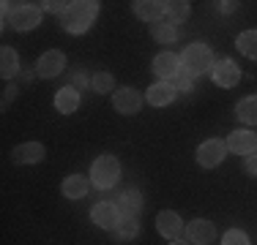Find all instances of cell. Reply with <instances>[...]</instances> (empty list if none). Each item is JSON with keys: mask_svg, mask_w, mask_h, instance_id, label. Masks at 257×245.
<instances>
[{"mask_svg": "<svg viewBox=\"0 0 257 245\" xmlns=\"http://www.w3.org/2000/svg\"><path fill=\"white\" fill-rule=\"evenodd\" d=\"M211 76H213V82H216L219 88H235V84L241 82V68H238L235 60L224 58V60H216V63H213Z\"/></svg>", "mask_w": 257, "mask_h": 245, "instance_id": "obj_7", "label": "cell"}, {"mask_svg": "<svg viewBox=\"0 0 257 245\" xmlns=\"http://www.w3.org/2000/svg\"><path fill=\"white\" fill-rule=\"evenodd\" d=\"M63 68H66V54L60 52V49H50V52H44L39 58V63H36V74L44 76V79L58 76Z\"/></svg>", "mask_w": 257, "mask_h": 245, "instance_id": "obj_8", "label": "cell"}, {"mask_svg": "<svg viewBox=\"0 0 257 245\" xmlns=\"http://www.w3.org/2000/svg\"><path fill=\"white\" fill-rule=\"evenodd\" d=\"M156 229H159V234L167 237V240H178L183 232H186V226H183V220H181L178 212L162 210V212L156 216Z\"/></svg>", "mask_w": 257, "mask_h": 245, "instance_id": "obj_10", "label": "cell"}, {"mask_svg": "<svg viewBox=\"0 0 257 245\" xmlns=\"http://www.w3.org/2000/svg\"><path fill=\"white\" fill-rule=\"evenodd\" d=\"M246 172H249V174H257V152L246 156Z\"/></svg>", "mask_w": 257, "mask_h": 245, "instance_id": "obj_31", "label": "cell"}, {"mask_svg": "<svg viewBox=\"0 0 257 245\" xmlns=\"http://www.w3.org/2000/svg\"><path fill=\"white\" fill-rule=\"evenodd\" d=\"M154 74L162 76V82H173L175 76L181 74V58L173 52H162L154 58Z\"/></svg>", "mask_w": 257, "mask_h": 245, "instance_id": "obj_11", "label": "cell"}, {"mask_svg": "<svg viewBox=\"0 0 257 245\" xmlns=\"http://www.w3.org/2000/svg\"><path fill=\"white\" fill-rule=\"evenodd\" d=\"M186 237H189L192 245H208V242H213V237H216V226H213L211 220H205V218H197V220H192V224L186 226Z\"/></svg>", "mask_w": 257, "mask_h": 245, "instance_id": "obj_12", "label": "cell"}, {"mask_svg": "<svg viewBox=\"0 0 257 245\" xmlns=\"http://www.w3.org/2000/svg\"><path fill=\"white\" fill-rule=\"evenodd\" d=\"M224 156H227V142H222V139H208L197 147V164L205 169L219 166L224 161Z\"/></svg>", "mask_w": 257, "mask_h": 245, "instance_id": "obj_6", "label": "cell"}, {"mask_svg": "<svg viewBox=\"0 0 257 245\" xmlns=\"http://www.w3.org/2000/svg\"><path fill=\"white\" fill-rule=\"evenodd\" d=\"M90 218H93L96 226L115 232V229H118V224L123 220V212H120V207L115 204V202H99V204L90 210Z\"/></svg>", "mask_w": 257, "mask_h": 245, "instance_id": "obj_5", "label": "cell"}, {"mask_svg": "<svg viewBox=\"0 0 257 245\" xmlns=\"http://www.w3.org/2000/svg\"><path fill=\"white\" fill-rule=\"evenodd\" d=\"M132 6H134V14L145 22H159L167 11V3H162V0H134Z\"/></svg>", "mask_w": 257, "mask_h": 245, "instance_id": "obj_14", "label": "cell"}, {"mask_svg": "<svg viewBox=\"0 0 257 245\" xmlns=\"http://www.w3.org/2000/svg\"><path fill=\"white\" fill-rule=\"evenodd\" d=\"M192 82H194V79L189 76V74H183V71L173 79V84H175V90H178V93H192Z\"/></svg>", "mask_w": 257, "mask_h": 245, "instance_id": "obj_28", "label": "cell"}, {"mask_svg": "<svg viewBox=\"0 0 257 245\" xmlns=\"http://www.w3.org/2000/svg\"><path fill=\"white\" fill-rule=\"evenodd\" d=\"M222 245H249V237L243 234L241 229H230L227 234H224V240H222Z\"/></svg>", "mask_w": 257, "mask_h": 245, "instance_id": "obj_27", "label": "cell"}, {"mask_svg": "<svg viewBox=\"0 0 257 245\" xmlns=\"http://www.w3.org/2000/svg\"><path fill=\"white\" fill-rule=\"evenodd\" d=\"M90 188V177L85 174H69L63 180V186H60V191H63L66 199H82L85 194H88Z\"/></svg>", "mask_w": 257, "mask_h": 245, "instance_id": "obj_19", "label": "cell"}, {"mask_svg": "<svg viewBox=\"0 0 257 245\" xmlns=\"http://www.w3.org/2000/svg\"><path fill=\"white\" fill-rule=\"evenodd\" d=\"M175 84L173 82H156L148 88V104L151 106H167V104L175 101Z\"/></svg>", "mask_w": 257, "mask_h": 245, "instance_id": "obj_16", "label": "cell"}, {"mask_svg": "<svg viewBox=\"0 0 257 245\" xmlns=\"http://www.w3.org/2000/svg\"><path fill=\"white\" fill-rule=\"evenodd\" d=\"M90 88H93L96 93H109V90L115 88V79H112V74H107V71L96 74V76L90 79Z\"/></svg>", "mask_w": 257, "mask_h": 245, "instance_id": "obj_26", "label": "cell"}, {"mask_svg": "<svg viewBox=\"0 0 257 245\" xmlns=\"http://www.w3.org/2000/svg\"><path fill=\"white\" fill-rule=\"evenodd\" d=\"M219 8H222V14H230V11L238 8V3H232V0H224V3H219Z\"/></svg>", "mask_w": 257, "mask_h": 245, "instance_id": "obj_33", "label": "cell"}, {"mask_svg": "<svg viewBox=\"0 0 257 245\" xmlns=\"http://www.w3.org/2000/svg\"><path fill=\"white\" fill-rule=\"evenodd\" d=\"M96 14H99V3H96V0H74V3H69L63 11V28L69 30V33L79 36L93 24Z\"/></svg>", "mask_w": 257, "mask_h": 245, "instance_id": "obj_1", "label": "cell"}, {"mask_svg": "<svg viewBox=\"0 0 257 245\" xmlns=\"http://www.w3.org/2000/svg\"><path fill=\"white\" fill-rule=\"evenodd\" d=\"M3 22L9 24V28L20 30V33H25V30L39 28L41 8H36V6H30V3H9V0H6L3 3Z\"/></svg>", "mask_w": 257, "mask_h": 245, "instance_id": "obj_2", "label": "cell"}, {"mask_svg": "<svg viewBox=\"0 0 257 245\" xmlns=\"http://www.w3.org/2000/svg\"><path fill=\"white\" fill-rule=\"evenodd\" d=\"M238 120H243L246 126H257V96H246L235 104Z\"/></svg>", "mask_w": 257, "mask_h": 245, "instance_id": "obj_20", "label": "cell"}, {"mask_svg": "<svg viewBox=\"0 0 257 245\" xmlns=\"http://www.w3.org/2000/svg\"><path fill=\"white\" fill-rule=\"evenodd\" d=\"M170 245H192V242H186V240H173Z\"/></svg>", "mask_w": 257, "mask_h": 245, "instance_id": "obj_34", "label": "cell"}, {"mask_svg": "<svg viewBox=\"0 0 257 245\" xmlns=\"http://www.w3.org/2000/svg\"><path fill=\"white\" fill-rule=\"evenodd\" d=\"M17 71H20V58H17V49L3 46V52H0V74H3V79L17 76Z\"/></svg>", "mask_w": 257, "mask_h": 245, "instance_id": "obj_21", "label": "cell"}, {"mask_svg": "<svg viewBox=\"0 0 257 245\" xmlns=\"http://www.w3.org/2000/svg\"><path fill=\"white\" fill-rule=\"evenodd\" d=\"M14 164H39L44 158V144L39 142H25V144H17L14 152H11Z\"/></svg>", "mask_w": 257, "mask_h": 245, "instance_id": "obj_18", "label": "cell"}, {"mask_svg": "<svg viewBox=\"0 0 257 245\" xmlns=\"http://www.w3.org/2000/svg\"><path fill=\"white\" fill-rule=\"evenodd\" d=\"M227 150H232L235 156H252V152H257V134L232 131L227 136Z\"/></svg>", "mask_w": 257, "mask_h": 245, "instance_id": "obj_13", "label": "cell"}, {"mask_svg": "<svg viewBox=\"0 0 257 245\" xmlns=\"http://www.w3.org/2000/svg\"><path fill=\"white\" fill-rule=\"evenodd\" d=\"M112 106L118 109L120 114H137L143 109V96L134 88H120L112 93Z\"/></svg>", "mask_w": 257, "mask_h": 245, "instance_id": "obj_9", "label": "cell"}, {"mask_svg": "<svg viewBox=\"0 0 257 245\" xmlns=\"http://www.w3.org/2000/svg\"><path fill=\"white\" fill-rule=\"evenodd\" d=\"M118 207L123 212V218H137V212L143 210V194L137 188H126L118 194Z\"/></svg>", "mask_w": 257, "mask_h": 245, "instance_id": "obj_17", "label": "cell"}, {"mask_svg": "<svg viewBox=\"0 0 257 245\" xmlns=\"http://www.w3.org/2000/svg\"><path fill=\"white\" fill-rule=\"evenodd\" d=\"M164 16L170 20V24H178L189 16V3L186 0H173V3H167V11H164Z\"/></svg>", "mask_w": 257, "mask_h": 245, "instance_id": "obj_23", "label": "cell"}, {"mask_svg": "<svg viewBox=\"0 0 257 245\" xmlns=\"http://www.w3.org/2000/svg\"><path fill=\"white\" fill-rule=\"evenodd\" d=\"M77 106H79V90L74 84H66V88H60L58 93H55V109H58L60 114L77 112Z\"/></svg>", "mask_w": 257, "mask_h": 245, "instance_id": "obj_15", "label": "cell"}, {"mask_svg": "<svg viewBox=\"0 0 257 245\" xmlns=\"http://www.w3.org/2000/svg\"><path fill=\"white\" fill-rule=\"evenodd\" d=\"M154 38L159 41V44H173V41L178 38V30H175L170 22H156L154 24Z\"/></svg>", "mask_w": 257, "mask_h": 245, "instance_id": "obj_25", "label": "cell"}, {"mask_svg": "<svg viewBox=\"0 0 257 245\" xmlns=\"http://www.w3.org/2000/svg\"><path fill=\"white\" fill-rule=\"evenodd\" d=\"M14 96H17V88H14V84H9V88L3 90V106H9L11 98H14Z\"/></svg>", "mask_w": 257, "mask_h": 245, "instance_id": "obj_32", "label": "cell"}, {"mask_svg": "<svg viewBox=\"0 0 257 245\" xmlns=\"http://www.w3.org/2000/svg\"><path fill=\"white\" fill-rule=\"evenodd\" d=\"M71 84H74V88L79 90V88H88V76H85V74H74V76H71Z\"/></svg>", "mask_w": 257, "mask_h": 245, "instance_id": "obj_30", "label": "cell"}, {"mask_svg": "<svg viewBox=\"0 0 257 245\" xmlns=\"http://www.w3.org/2000/svg\"><path fill=\"white\" fill-rule=\"evenodd\" d=\"M140 234V224L134 218H123L118 224V229H115V240H120V242H128V240H134V237Z\"/></svg>", "mask_w": 257, "mask_h": 245, "instance_id": "obj_22", "label": "cell"}, {"mask_svg": "<svg viewBox=\"0 0 257 245\" xmlns=\"http://www.w3.org/2000/svg\"><path fill=\"white\" fill-rule=\"evenodd\" d=\"M120 180V164L115 156H101L93 161V166H90V182H93L96 188H101V191H107V188H112L115 182Z\"/></svg>", "mask_w": 257, "mask_h": 245, "instance_id": "obj_4", "label": "cell"}, {"mask_svg": "<svg viewBox=\"0 0 257 245\" xmlns=\"http://www.w3.org/2000/svg\"><path fill=\"white\" fill-rule=\"evenodd\" d=\"M66 6H69V3H58V0H47V3H41V8H44V11H50V14H60V16H63Z\"/></svg>", "mask_w": 257, "mask_h": 245, "instance_id": "obj_29", "label": "cell"}, {"mask_svg": "<svg viewBox=\"0 0 257 245\" xmlns=\"http://www.w3.org/2000/svg\"><path fill=\"white\" fill-rule=\"evenodd\" d=\"M238 49H241L246 58L257 60V30H246V33L238 36Z\"/></svg>", "mask_w": 257, "mask_h": 245, "instance_id": "obj_24", "label": "cell"}, {"mask_svg": "<svg viewBox=\"0 0 257 245\" xmlns=\"http://www.w3.org/2000/svg\"><path fill=\"white\" fill-rule=\"evenodd\" d=\"M213 68V52L205 44H189L181 54V71L189 74V76H200L203 71Z\"/></svg>", "mask_w": 257, "mask_h": 245, "instance_id": "obj_3", "label": "cell"}]
</instances>
